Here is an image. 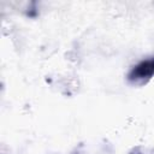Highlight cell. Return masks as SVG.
Listing matches in <instances>:
<instances>
[{
  "label": "cell",
  "instance_id": "obj_1",
  "mask_svg": "<svg viewBox=\"0 0 154 154\" xmlns=\"http://www.w3.org/2000/svg\"><path fill=\"white\" fill-rule=\"evenodd\" d=\"M154 75V58L147 59L137 64L130 72L129 78L135 83L144 82Z\"/></svg>",
  "mask_w": 154,
  "mask_h": 154
}]
</instances>
